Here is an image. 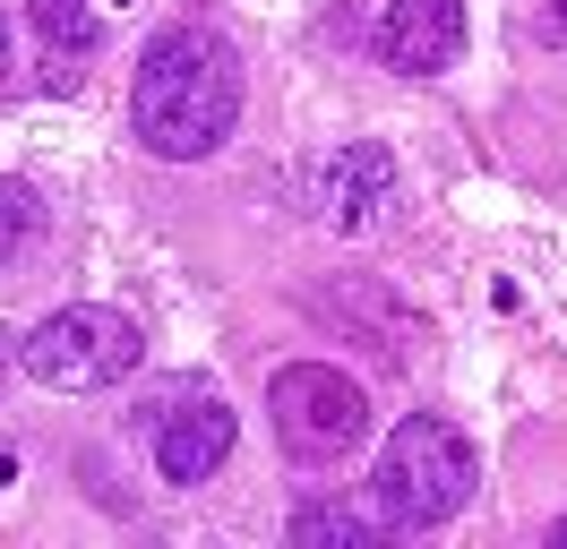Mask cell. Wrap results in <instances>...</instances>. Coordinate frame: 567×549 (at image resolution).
<instances>
[{"label": "cell", "mask_w": 567, "mask_h": 549, "mask_svg": "<svg viewBox=\"0 0 567 549\" xmlns=\"http://www.w3.org/2000/svg\"><path fill=\"white\" fill-rule=\"evenodd\" d=\"M146 455H155V473L181 480V489L224 473V455H233V404H224L215 386H173L164 404L146 412Z\"/></svg>", "instance_id": "cell-5"}, {"label": "cell", "mask_w": 567, "mask_h": 549, "mask_svg": "<svg viewBox=\"0 0 567 549\" xmlns=\"http://www.w3.org/2000/svg\"><path fill=\"white\" fill-rule=\"evenodd\" d=\"M542 43H550V52H567V0H550V9H542Z\"/></svg>", "instance_id": "cell-11"}, {"label": "cell", "mask_w": 567, "mask_h": 549, "mask_svg": "<svg viewBox=\"0 0 567 549\" xmlns=\"http://www.w3.org/2000/svg\"><path fill=\"white\" fill-rule=\"evenodd\" d=\"M267 412H276L284 455H301V464H336L370 438V395L327 361H284L267 377Z\"/></svg>", "instance_id": "cell-4"}, {"label": "cell", "mask_w": 567, "mask_h": 549, "mask_svg": "<svg viewBox=\"0 0 567 549\" xmlns=\"http://www.w3.org/2000/svg\"><path fill=\"white\" fill-rule=\"evenodd\" d=\"M138 318H121V309L104 301H70L52 309L35 335L18 343V361H27V377L35 386H52V395H95V386H121V377L138 370Z\"/></svg>", "instance_id": "cell-3"}, {"label": "cell", "mask_w": 567, "mask_h": 549, "mask_svg": "<svg viewBox=\"0 0 567 549\" xmlns=\"http://www.w3.org/2000/svg\"><path fill=\"white\" fill-rule=\"evenodd\" d=\"M395 155L379 146V137H344L336 155H327V172H319V215H327V232H344V240H361V232H379L388 224V206H395Z\"/></svg>", "instance_id": "cell-6"}, {"label": "cell", "mask_w": 567, "mask_h": 549, "mask_svg": "<svg viewBox=\"0 0 567 549\" xmlns=\"http://www.w3.org/2000/svg\"><path fill=\"white\" fill-rule=\"evenodd\" d=\"M0 77H9V18H0Z\"/></svg>", "instance_id": "cell-12"}, {"label": "cell", "mask_w": 567, "mask_h": 549, "mask_svg": "<svg viewBox=\"0 0 567 549\" xmlns=\"http://www.w3.org/2000/svg\"><path fill=\"white\" fill-rule=\"evenodd\" d=\"M35 240H43V198L27 180H0V267H18Z\"/></svg>", "instance_id": "cell-9"}, {"label": "cell", "mask_w": 567, "mask_h": 549, "mask_svg": "<svg viewBox=\"0 0 567 549\" xmlns=\"http://www.w3.org/2000/svg\"><path fill=\"white\" fill-rule=\"evenodd\" d=\"M550 541H559V549H567V515H559V524H550Z\"/></svg>", "instance_id": "cell-13"}, {"label": "cell", "mask_w": 567, "mask_h": 549, "mask_svg": "<svg viewBox=\"0 0 567 549\" xmlns=\"http://www.w3.org/2000/svg\"><path fill=\"white\" fill-rule=\"evenodd\" d=\"M233 121H241V52L207 27L155 34L138 61V86H130V130L146 155L198 164L233 137Z\"/></svg>", "instance_id": "cell-1"}, {"label": "cell", "mask_w": 567, "mask_h": 549, "mask_svg": "<svg viewBox=\"0 0 567 549\" xmlns=\"http://www.w3.org/2000/svg\"><path fill=\"white\" fill-rule=\"evenodd\" d=\"M35 27L52 52H86L95 43V0H35Z\"/></svg>", "instance_id": "cell-10"}, {"label": "cell", "mask_w": 567, "mask_h": 549, "mask_svg": "<svg viewBox=\"0 0 567 549\" xmlns=\"http://www.w3.org/2000/svg\"><path fill=\"white\" fill-rule=\"evenodd\" d=\"M370 43H379V61L395 77H439L464 52V0H388Z\"/></svg>", "instance_id": "cell-7"}, {"label": "cell", "mask_w": 567, "mask_h": 549, "mask_svg": "<svg viewBox=\"0 0 567 549\" xmlns=\"http://www.w3.org/2000/svg\"><path fill=\"white\" fill-rule=\"evenodd\" d=\"M395 524L370 507H344V498H310L292 515V549H379Z\"/></svg>", "instance_id": "cell-8"}, {"label": "cell", "mask_w": 567, "mask_h": 549, "mask_svg": "<svg viewBox=\"0 0 567 549\" xmlns=\"http://www.w3.org/2000/svg\"><path fill=\"white\" fill-rule=\"evenodd\" d=\"M473 480H482V464H473V438H464L456 421H439V412H413V421H395L388 446H379V515H388L395 532H430V524H447V515H464V498H473Z\"/></svg>", "instance_id": "cell-2"}]
</instances>
